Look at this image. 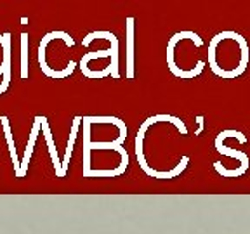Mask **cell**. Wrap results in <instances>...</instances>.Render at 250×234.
I'll return each mask as SVG.
<instances>
[{
    "label": "cell",
    "mask_w": 250,
    "mask_h": 234,
    "mask_svg": "<svg viewBox=\"0 0 250 234\" xmlns=\"http://www.w3.org/2000/svg\"><path fill=\"white\" fill-rule=\"evenodd\" d=\"M40 123H42V118L37 117L35 118V125H33V130H31L30 134V142H28V148H26V153H24V160L23 163H21L20 167V172L16 174L18 177H24V174H26V168H28V161H30V156H31V151H33V146H35V140H37V132H39V127Z\"/></svg>",
    "instance_id": "277c9868"
},
{
    "label": "cell",
    "mask_w": 250,
    "mask_h": 234,
    "mask_svg": "<svg viewBox=\"0 0 250 234\" xmlns=\"http://www.w3.org/2000/svg\"><path fill=\"white\" fill-rule=\"evenodd\" d=\"M215 148H217V151L221 153V155H224V156H229V158H234V160H238L240 161V165H242V168L243 170H249V156L245 155V153H242V151H233L231 148H228V146H223L221 144V140L219 139H215Z\"/></svg>",
    "instance_id": "5b68a950"
},
{
    "label": "cell",
    "mask_w": 250,
    "mask_h": 234,
    "mask_svg": "<svg viewBox=\"0 0 250 234\" xmlns=\"http://www.w3.org/2000/svg\"><path fill=\"white\" fill-rule=\"evenodd\" d=\"M200 49H203V40L195 31H179L172 35L167 45V64L168 70L177 78H195L205 66V61L198 59Z\"/></svg>",
    "instance_id": "7a4b0ae2"
},
{
    "label": "cell",
    "mask_w": 250,
    "mask_h": 234,
    "mask_svg": "<svg viewBox=\"0 0 250 234\" xmlns=\"http://www.w3.org/2000/svg\"><path fill=\"white\" fill-rule=\"evenodd\" d=\"M78 121H80V118L77 117V118H75L73 129H71V139H70V142H68V151H66V158H64V161H62V167H61V177H64V174H66V168H68V161H70V156H71V148H73V142H75V136H77Z\"/></svg>",
    "instance_id": "8992f818"
},
{
    "label": "cell",
    "mask_w": 250,
    "mask_h": 234,
    "mask_svg": "<svg viewBox=\"0 0 250 234\" xmlns=\"http://www.w3.org/2000/svg\"><path fill=\"white\" fill-rule=\"evenodd\" d=\"M249 43L236 31H221L208 43V66L221 78L240 77L249 66Z\"/></svg>",
    "instance_id": "6da1fadb"
},
{
    "label": "cell",
    "mask_w": 250,
    "mask_h": 234,
    "mask_svg": "<svg viewBox=\"0 0 250 234\" xmlns=\"http://www.w3.org/2000/svg\"><path fill=\"white\" fill-rule=\"evenodd\" d=\"M127 78H134V18H127Z\"/></svg>",
    "instance_id": "3957f363"
},
{
    "label": "cell",
    "mask_w": 250,
    "mask_h": 234,
    "mask_svg": "<svg viewBox=\"0 0 250 234\" xmlns=\"http://www.w3.org/2000/svg\"><path fill=\"white\" fill-rule=\"evenodd\" d=\"M2 121H4V129H5V134H7V140H9V144H11L12 148V139H11V129H9V123H7V118L2 117ZM14 151V156H12V160H14V170L16 174L20 172V163H18V160H16V149H12Z\"/></svg>",
    "instance_id": "ba28073f"
},
{
    "label": "cell",
    "mask_w": 250,
    "mask_h": 234,
    "mask_svg": "<svg viewBox=\"0 0 250 234\" xmlns=\"http://www.w3.org/2000/svg\"><path fill=\"white\" fill-rule=\"evenodd\" d=\"M42 127L45 130V137H47V144L51 148V155H52V161H54V167H56V172H58V176L61 177V167H59V161H58V151L54 149V144H52V136L47 129V123H45V118H42Z\"/></svg>",
    "instance_id": "52a82bcc"
}]
</instances>
